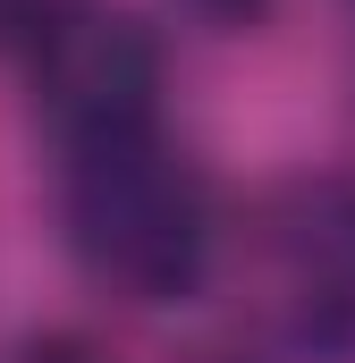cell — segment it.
<instances>
[{"instance_id": "cell-1", "label": "cell", "mask_w": 355, "mask_h": 363, "mask_svg": "<svg viewBox=\"0 0 355 363\" xmlns=\"http://www.w3.org/2000/svg\"><path fill=\"white\" fill-rule=\"evenodd\" d=\"M60 220H68V254L85 262V279H102L127 304H178L195 296L212 271V178L144 135L68 152V186H60Z\"/></svg>"}, {"instance_id": "cell-2", "label": "cell", "mask_w": 355, "mask_h": 363, "mask_svg": "<svg viewBox=\"0 0 355 363\" xmlns=\"http://www.w3.org/2000/svg\"><path fill=\"white\" fill-rule=\"evenodd\" d=\"M34 118L60 135V152H93L119 135H144L161 110V34L127 9H60L26 43Z\"/></svg>"}, {"instance_id": "cell-3", "label": "cell", "mask_w": 355, "mask_h": 363, "mask_svg": "<svg viewBox=\"0 0 355 363\" xmlns=\"http://www.w3.org/2000/svg\"><path fill=\"white\" fill-rule=\"evenodd\" d=\"M263 279L296 355H355V169H296L263 194Z\"/></svg>"}, {"instance_id": "cell-4", "label": "cell", "mask_w": 355, "mask_h": 363, "mask_svg": "<svg viewBox=\"0 0 355 363\" xmlns=\"http://www.w3.org/2000/svg\"><path fill=\"white\" fill-rule=\"evenodd\" d=\"M60 9H77V0H0V43H9V51H26Z\"/></svg>"}, {"instance_id": "cell-5", "label": "cell", "mask_w": 355, "mask_h": 363, "mask_svg": "<svg viewBox=\"0 0 355 363\" xmlns=\"http://www.w3.org/2000/svg\"><path fill=\"white\" fill-rule=\"evenodd\" d=\"M0 363H102L85 338H26V347H9Z\"/></svg>"}, {"instance_id": "cell-6", "label": "cell", "mask_w": 355, "mask_h": 363, "mask_svg": "<svg viewBox=\"0 0 355 363\" xmlns=\"http://www.w3.org/2000/svg\"><path fill=\"white\" fill-rule=\"evenodd\" d=\"M203 26H246V17H263V0H186Z\"/></svg>"}]
</instances>
